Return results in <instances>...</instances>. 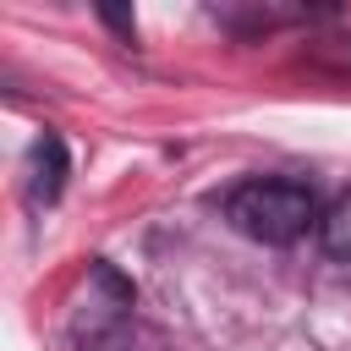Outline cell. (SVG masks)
<instances>
[{
    "instance_id": "1",
    "label": "cell",
    "mask_w": 351,
    "mask_h": 351,
    "mask_svg": "<svg viewBox=\"0 0 351 351\" xmlns=\"http://www.w3.org/2000/svg\"><path fill=\"white\" fill-rule=\"evenodd\" d=\"M225 219H230L247 241L291 247V241H302V236L324 219V208H318L313 186L285 181V176H258V181H241V186L225 197Z\"/></svg>"
},
{
    "instance_id": "2",
    "label": "cell",
    "mask_w": 351,
    "mask_h": 351,
    "mask_svg": "<svg viewBox=\"0 0 351 351\" xmlns=\"http://www.w3.org/2000/svg\"><path fill=\"white\" fill-rule=\"evenodd\" d=\"M66 186V143L60 137H38L27 154V197L33 203H55Z\"/></svg>"
},
{
    "instance_id": "3",
    "label": "cell",
    "mask_w": 351,
    "mask_h": 351,
    "mask_svg": "<svg viewBox=\"0 0 351 351\" xmlns=\"http://www.w3.org/2000/svg\"><path fill=\"white\" fill-rule=\"evenodd\" d=\"M318 241H324V252H329L335 263H351V186L324 208V219H318Z\"/></svg>"
}]
</instances>
